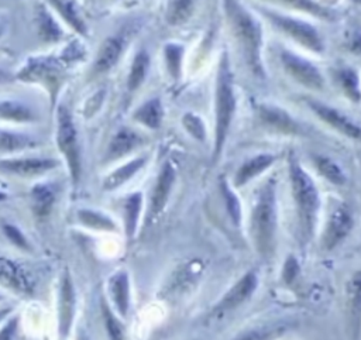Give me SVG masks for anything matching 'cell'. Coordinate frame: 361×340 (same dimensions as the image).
I'll return each mask as SVG.
<instances>
[{
	"mask_svg": "<svg viewBox=\"0 0 361 340\" xmlns=\"http://www.w3.org/2000/svg\"><path fill=\"white\" fill-rule=\"evenodd\" d=\"M223 8L228 24L243 49L244 59L251 72L258 76H265V68L262 62V28L259 21L238 1H224Z\"/></svg>",
	"mask_w": 361,
	"mask_h": 340,
	"instance_id": "obj_1",
	"label": "cell"
},
{
	"mask_svg": "<svg viewBox=\"0 0 361 340\" xmlns=\"http://www.w3.org/2000/svg\"><path fill=\"white\" fill-rule=\"evenodd\" d=\"M289 165V179L292 196L298 210V219L300 224V231L303 238L312 240L317 221H319V210H320V196L314 181L309 176V174L303 169L300 162L292 154L288 159Z\"/></svg>",
	"mask_w": 361,
	"mask_h": 340,
	"instance_id": "obj_2",
	"label": "cell"
},
{
	"mask_svg": "<svg viewBox=\"0 0 361 340\" xmlns=\"http://www.w3.org/2000/svg\"><path fill=\"white\" fill-rule=\"evenodd\" d=\"M214 92V145L212 159L217 162L221 157L237 106L227 52H223L219 63Z\"/></svg>",
	"mask_w": 361,
	"mask_h": 340,
	"instance_id": "obj_3",
	"label": "cell"
},
{
	"mask_svg": "<svg viewBox=\"0 0 361 340\" xmlns=\"http://www.w3.org/2000/svg\"><path fill=\"white\" fill-rule=\"evenodd\" d=\"M278 226L275 182L269 179L258 192L250 217V234L257 253L268 258L275 248Z\"/></svg>",
	"mask_w": 361,
	"mask_h": 340,
	"instance_id": "obj_4",
	"label": "cell"
},
{
	"mask_svg": "<svg viewBox=\"0 0 361 340\" xmlns=\"http://www.w3.org/2000/svg\"><path fill=\"white\" fill-rule=\"evenodd\" d=\"M56 142L63 155L72 182L78 185L82 175V155L78 131L71 111L61 104L56 111Z\"/></svg>",
	"mask_w": 361,
	"mask_h": 340,
	"instance_id": "obj_5",
	"label": "cell"
},
{
	"mask_svg": "<svg viewBox=\"0 0 361 340\" xmlns=\"http://www.w3.org/2000/svg\"><path fill=\"white\" fill-rule=\"evenodd\" d=\"M262 11L269 18V21L275 24L276 28L288 34L292 40H295L305 48L317 54L324 51L323 38L320 32L310 23L300 18L290 17V16H285L278 11H272L268 8H264Z\"/></svg>",
	"mask_w": 361,
	"mask_h": 340,
	"instance_id": "obj_6",
	"label": "cell"
},
{
	"mask_svg": "<svg viewBox=\"0 0 361 340\" xmlns=\"http://www.w3.org/2000/svg\"><path fill=\"white\" fill-rule=\"evenodd\" d=\"M279 58L286 73H289L298 83L313 90H320L324 87L323 75L310 61L286 49L281 51Z\"/></svg>",
	"mask_w": 361,
	"mask_h": 340,
	"instance_id": "obj_7",
	"label": "cell"
},
{
	"mask_svg": "<svg viewBox=\"0 0 361 340\" xmlns=\"http://www.w3.org/2000/svg\"><path fill=\"white\" fill-rule=\"evenodd\" d=\"M257 288H258V275L254 269H250L241 278H238L231 288L226 291V293L220 298V300L213 306L212 313L216 316H221L230 310L237 309L252 296Z\"/></svg>",
	"mask_w": 361,
	"mask_h": 340,
	"instance_id": "obj_8",
	"label": "cell"
},
{
	"mask_svg": "<svg viewBox=\"0 0 361 340\" xmlns=\"http://www.w3.org/2000/svg\"><path fill=\"white\" fill-rule=\"evenodd\" d=\"M76 312V292L69 271H63L59 285L58 298V336L61 340H66L71 333Z\"/></svg>",
	"mask_w": 361,
	"mask_h": 340,
	"instance_id": "obj_9",
	"label": "cell"
},
{
	"mask_svg": "<svg viewBox=\"0 0 361 340\" xmlns=\"http://www.w3.org/2000/svg\"><path fill=\"white\" fill-rule=\"evenodd\" d=\"M354 226L353 214L348 207L338 206L327 219L324 231L322 236V244L326 251L334 250L338 244H341L347 236L350 234Z\"/></svg>",
	"mask_w": 361,
	"mask_h": 340,
	"instance_id": "obj_10",
	"label": "cell"
},
{
	"mask_svg": "<svg viewBox=\"0 0 361 340\" xmlns=\"http://www.w3.org/2000/svg\"><path fill=\"white\" fill-rule=\"evenodd\" d=\"M307 106L316 113L319 119L331 126L334 130L340 131L341 134H345L350 138L361 140V126L353 121L345 113L313 99L307 100Z\"/></svg>",
	"mask_w": 361,
	"mask_h": 340,
	"instance_id": "obj_11",
	"label": "cell"
},
{
	"mask_svg": "<svg viewBox=\"0 0 361 340\" xmlns=\"http://www.w3.org/2000/svg\"><path fill=\"white\" fill-rule=\"evenodd\" d=\"M58 162L54 158L45 157H23V158H4L0 159V171L16 176H38L54 169Z\"/></svg>",
	"mask_w": 361,
	"mask_h": 340,
	"instance_id": "obj_12",
	"label": "cell"
},
{
	"mask_svg": "<svg viewBox=\"0 0 361 340\" xmlns=\"http://www.w3.org/2000/svg\"><path fill=\"white\" fill-rule=\"evenodd\" d=\"M175 181H176V171H175L172 162L166 161L162 165V168H161V171L157 176L155 186H154L152 193H151L149 207H148V217L149 219L157 217L165 209V206L169 200V196H171Z\"/></svg>",
	"mask_w": 361,
	"mask_h": 340,
	"instance_id": "obj_13",
	"label": "cell"
},
{
	"mask_svg": "<svg viewBox=\"0 0 361 340\" xmlns=\"http://www.w3.org/2000/svg\"><path fill=\"white\" fill-rule=\"evenodd\" d=\"M347 324L351 340H361V268L355 271L345 286Z\"/></svg>",
	"mask_w": 361,
	"mask_h": 340,
	"instance_id": "obj_14",
	"label": "cell"
},
{
	"mask_svg": "<svg viewBox=\"0 0 361 340\" xmlns=\"http://www.w3.org/2000/svg\"><path fill=\"white\" fill-rule=\"evenodd\" d=\"M258 116L262 120L264 124L268 127L283 133V134H300L302 127L300 124L283 109L269 104V103H262L258 106Z\"/></svg>",
	"mask_w": 361,
	"mask_h": 340,
	"instance_id": "obj_15",
	"label": "cell"
},
{
	"mask_svg": "<svg viewBox=\"0 0 361 340\" xmlns=\"http://www.w3.org/2000/svg\"><path fill=\"white\" fill-rule=\"evenodd\" d=\"M107 291L116 313L126 317L130 310V278L127 271L114 272L107 282Z\"/></svg>",
	"mask_w": 361,
	"mask_h": 340,
	"instance_id": "obj_16",
	"label": "cell"
},
{
	"mask_svg": "<svg viewBox=\"0 0 361 340\" xmlns=\"http://www.w3.org/2000/svg\"><path fill=\"white\" fill-rule=\"evenodd\" d=\"M141 142L142 138L138 133H135L130 127H121L111 137L104 154V161H116L118 158H123L134 151Z\"/></svg>",
	"mask_w": 361,
	"mask_h": 340,
	"instance_id": "obj_17",
	"label": "cell"
},
{
	"mask_svg": "<svg viewBox=\"0 0 361 340\" xmlns=\"http://www.w3.org/2000/svg\"><path fill=\"white\" fill-rule=\"evenodd\" d=\"M124 49V38L121 35H111L107 37L94 58V63H93V69L97 73H104L107 71H110L120 59L121 54Z\"/></svg>",
	"mask_w": 361,
	"mask_h": 340,
	"instance_id": "obj_18",
	"label": "cell"
},
{
	"mask_svg": "<svg viewBox=\"0 0 361 340\" xmlns=\"http://www.w3.org/2000/svg\"><path fill=\"white\" fill-rule=\"evenodd\" d=\"M0 284L21 293H30L32 291L25 271L17 262L4 257H0Z\"/></svg>",
	"mask_w": 361,
	"mask_h": 340,
	"instance_id": "obj_19",
	"label": "cell"
},
{
	"mask_svg": "<svg viewBox=\"0 0 361 340\" xmlns=\"http://www.w3.org/2000/svg\"><path fill=\"white\" fill-rule=\"evenodd\" d=\"M276 159V155L269 154V152H264V154H258L250 159H247L235 172L234 175V186L240 188L244 186L245 183H248L251 179H254L255 176L261 175L264 171H267Z\"/></svg>",
	"mask_w": 361,
	"mask_h": 340,
	"instance_id": "obj_20",
	"label": "cell"
},
{
	"mask_svg": "<svg viewBox=\"0 0 361 340\" xmlns=\"http://www.w3.org/2000/svg\"><path fill=\"white\" fill-rule=\"evenodd\" d=\"M37 119L35 110L28 103L17 99H0V120L30 123Z\"/></svg>",
	"mask_w": 361,
	"mask_h": 340,
	"instance_id": "obj_21",
	"label": "cell"
},
{
	"mask_svg": "<svg viewBox=\"0 0 361 340\" xmlns=\"http://www.w3.org/2000/svg\"><path fill=\"white\" fill-rule=\"evenodd\" d=\"M133 119L147 128L158 130L164 120V107L159 97H152L144 102L133 113Z\"/></svg>",
	"mask_w": 361,
	"mask_h": 340,
	"instance_id": "obj_22",
	"label": "cell"
},
{
	"mask_svg": "<svg viewBox=\"0 0 361 340\" xmlns=\"http://www.w3.org/2000/svg\"><path fill=\"white\" fill-rule=\"evenodd\" d=\"M288 329L289 326L283 322H271L245 329L230 340H278L286 333Z\"/></svg>",
	"mask_w": 361,
	"mask_h": 340,
	"instance_id": "obj_23",
	"label": "cell"
},
{
	"mask_svg": "<svg viewBox=\"0 0 361 340\" xmlns=\"http://www.w3.org/2000/svg\"><path fill=\"white\" fill-rule=\"evenodd\" d=\"M147 158L145 157H137L124 165L118 166L113 172H110L104 181H103V189L104 190H114L120 186H123L126 182H128L144 165Z\"/></svg>",
	"mask_w": 361,
	"mask_h": 340,
	"instance_id": "obj_24",
	"label": "cell"
},
{
	"mask_svg": "<svg viewBox=\"0 0 361 340\" xmlns=\"http://www.w3.org/2000/svg\"><path fill=\"white\" fill-rule=\"evenodd\" d=\"M38 144V138L28 133L11 131L0 128V152L13 154L32 148Z\"/></svg>",
	"mask_w": 361,
	"mask_h": 340,
	"instance_id": "obj_25",
	"label": "cell"
},
{
	"mask_svg": "<svg viewBox=\"0 0 361 340\" xmlns=\"http://www.w3.org/2000/svg\"><path fill=\"white\" fill-rule=\"evenodd\" d=\"M56 199V189L49 182H41L32 186L31 189V200H32V210L37 216L44 217L49 213Z\"/></svg>",
	"mask_w": 361,
	"mask_h": 340,
	"instance_id": "obj_26",
	"label": "cell"
},
{
	"mask_svg": "<svg viewBox=\"0 0 361 340\" xmlns=\"http://www.w3.org/2000/svg\"><path fill=\"white\" fill-rule=\"evenodd\" d=\"M141 209H142L141 192H134L126 198L123 205V216H124V230L128 238H133L135 236Z\"/></svg>",
	"mask_w": 361,
	"mask_h": 340,
	"instance_id": "obj_27",
	"label": "cell"
},
{
	"mask_svg": "<svg viewBox=\"0 0 361 340\" xmlns=\"http://www.w3.org/2000/svg\"><path fill=\"white\" fill-rule=\"evenodd\" d=\"M149 69V55L145 49H140L131 62L130 72L127 76V89L128 92L137 90L145 80Z\"/></svg>",
	"mask_w": 361,
	"mask_h": 340,
	"instance_id": "obj_28",
	"label": "cell"
},
{
	"mask_svg": "<svg viewBox=\"0 0 361 340\" xmlns=\"http://www.w3.org/2000/svg\"><path fill=\"white\" fill-rule=\"evenodd\" d=\"M312 158L317 172L322 176H324L330 183L337 186H341L345 183V174L334 159L322 154H313Z\"/></svg>",
	"mask_w": 361,
	"mask_h": 340,
	"instance_id": "obj_29",
	"label": "cell"
},
{
	"mask_svg": "<svg viewBox=\"0 0 361 340\" xmlns=\"http://www.w3.org/2000/svg\"><path fill=\"white\" fill-rule=\"evenodd\" d=\"M78 220L87 229L93 230H103V231H113L117 229L116 223L110 216L103 212L94 209H79L78 210Z\"/></svg>",
	"mask_w": 361,
	"mask_h": 340,
	"instance_id": "obj_30",
	"label": "cell"
},
{
	"mask_svg": "<svg viewBox=\"0 0 361 340\" xmlns=\"http://www.w3.org/2000/svg\"><path fill=\"white\" fill-rule=\"evenodd\" d=\"M337 82L343 92L350 97L353 102H360L361 99V87H360V78L355 69L350 66H343L336 72Z\"/></svg>",
	"mask_w": 361,
	"mask_h": 340,
	"instance_id": "obj_31",
	"label": "cell"
},
{
	"mask_svg": "<svg viewBox=\"0 0 361 340\" xmlns=\"http://www.w3.org/2000/svg\"><path fill=\"white\" fill-rule=\"evenodd\" d=\"M185 48L182 44L178 42H168L164 47V58L166 71L172 79L178 80L182 75V62H183Z\"/></svg>",
	"mask_w": 361,
	"mask_h": 340,
	"instance_id": "obj_32",
	"label": "cell"
},
{
	"mask_svg": "<svg viewBox=\"0 0 361 340\" xmlns=\"http://www.w3.org/2000/svg\"><path fill=\"white\" fill-rule=\"evenodd\" d=\"M51 6L63 17V20L79 34H86V25L80 18L73 1H49Z\"/></svg>",
	"mask_w": 361,
	"mask_h": 340,
	"instance_id": "obj_33",
	"label": "cell"
},
{
	"mask_svg": "<svg viewBox=\"0 0 361 340\" xmlns=\"http://www.w3.org/2000/svg\"><path fill=\"white\" fill-rule=\"evenodd\" d=\"M102 317L109 340H124V326L106 300L102 302Z\"/></svg>",
	"mask_w": 361,
	"mask_h": 340,
	"instance_id": "obj_34",
	"label": "cell"
},
{
	"mask_svg": "<svg viewBox=\"0 0 361 340\" xmlns=\"http://www.w3.org/2000/svg\"><path fill=\"white\" fill-rule=\"evenodd\" d=\"M220 192L224 199V205L227 209V213L235 227H240L241 223V203L238 196L234 193V190L230 188L228 182L226 179H221L220 182Z\"/></svg>",
	"mask_w": 361,
	"mask_h": 340,
	"instance_id": "obj_35",
	"label": "cell"
},
{
	"mask_svg": "<svg viewBox=\"0 0 361 340\" xmlns=\"http://www.w3.org/2000/svg\"><path fill=\"white\" fill-rule=\"evenodd\" d=\"M193 8V1H169L166 7V21L171 25H180L189 20Z\"/></svg>",
	"mask_w": 361,
	"mask_h": 340,
	"instance_id": "obj_36",
	"label": "cell"
},
{
	"mask_svg": "<svg viewBox=\"0 0 361 340\" xmlns=\"http://www.w3.org/2000/svg\"><path fill=\"white\" fill-rule=\"evenodd\" d=\"M38 25L42 38H45L47 41H56L62 35L61 27L45 8H41L38 13Z\"/></svg>",
	"mask_w": 361,
	"mask_h": 340,
	"instance_id": "obj_37",
	"label": "cell"
},
{
	"mask_svg": "<svg viewBox=\"0 0 361 340\" xmlns=\"http://www.w3.org/2000/svg\"><path fill=\"white\" fill-rule=\"evenodd\" d=\"M182 126L196 141H199V142L206 141V137H207L206 126L199 114L192 113V111L185 113L182 116Z\"/></svg>",
	"mask_w": 361,
	"mask_h": 340,
	"instance_id": "obj_38",
	"label": "cell"
},
{
	"mask_svg": "<svg viewBox=\"0 0 361 340\" xmlns=\"http://www.w3.org/2000/svg\"><path fill=\"white\" fill-rule=\"evenodd\" d=\"M3 233L7 237V240L11 244H14L17 248H21V250H25V251L31 250L30 241L27 240L25 234L17 226H14L11 223H3Z\"/></svg>",
	"mask_w": 361,
	"mask_h": 340,
	"instance_id": "obj_39",
	"label": "cell"
},
{
	"mask_svg": "<svg viewBox=\"0 0 361 340\" xmlns=\"http://www.w3.org/2000/svg\"><path fill=\"white\" fill-rule=\"evenodd\" d=\"M18 326H20L18 315L7 317V320L3 323L0 329V340H14L18 332Z\"/></svg>",
	"mask_w": 361,
	"mask_h": 340,
	"instance_id": "obj_40",
	"label": "cell"
},
{
	"mask_svg": "<svg viewBox=\"0 0 361 340\" xmlns=\"http://www.w3.org/2000/svg\"><path fill=\"white\" fill-rule=\"evenodd\" d=\"M292 6H295L296 8H302L306 11H310L314 16H320V17H330L331 11L327 10L323 6H319L317 3L313 1H289Z\"/></svg>",
	"mask_w": 361,
	"mask_h": 340,
	"instance_id": "obj_41",
	"label": "cell"
},
{
	"mask_svg": "<svg viewBox=\"0 0 361 340\" xmlns=\"http://www.w3.org/2000/svg\"><path fill=\"white\" fill-rule=\"evenodd\" d=\"M299 274V264L296 261V258L293 255H289L283 264V269H282V278L285 282H292L296 275Z\"/></svg>",
	"mask_w": 361,
	"mask_h": 340,
	"instance_id": "obj_42",
	"label": "cell"
},
{
	"mask_svg": "<svg viewBox=\"0 0 361 340\" xmlns=\"http://www.w3.org/2000/svg\"><path fill=\"white\" fill-rule=\"evenodd\" d=\"M103 99H104V90L96 92V95H93L90 97V100L87 102V104L85 107V114L87 117H92V114L100 109V104L103 103Z\"/></svg>",
	"mask_w": 361,
	"mask_h": 340,
	"instance_id": "obj_43",
	"label": "cell"
},
{
	"mask_svg": "<svg viewBox=\"0 0 361 340\" xmlns=\"http://www.w3.org/2000/svg\"><path fill=\"white\" fill-rule=\"evenodd\" d=\"M348 48L353 51V52H357L361 55V32H355L350 42H348Z\"/></svg>",
	"mask_w": 361,
	"mask_h": 340,
	"instance_id": "obj_44",
	"label": "cell"
},
{
	"mask_svg": "<svg viewBox=\"0 0 361 340\" xmlns=\"http://www.w3.org/2000/svg\"><path fill=\"white\" fill-rule=\"evenodd\" d=\"M10 313H11V308H8V306L0 308V322H3L4 319H7Z\"/></svg>",
	"mask_w": 361,
	"mask_h": 340,
	"instance_id": "obj_45",
	"label": "cell"
},
{
	"mask_svg": "<svg viewBox=\"0 0 361 340\" xmlns=\"http://www.w3.org/2000/svg\"><path fill=\"white\" fill-rule=\"evenodd\" d=\"M8 79V73L4 69H0V83L6 82Z\"/></svg>",
	"mask_w": 361,
	"mask_h": 340,
	"instance_id": "obj_46",
	"label": "cell"
},
{
	"mask_svg": "<svg viewBox=\"0 0 361 340\" xmlns=\"http://www.w3.org/2000/svg\"><path fill=\"white\" fill-rule=\"evenodd\" d=\"M78 340H90V339H89V336H87L85 332H82V333L79 334V339H78Z\"/></svg>",
	"mask_w": 361,
	"mask_h": 340,
	"instance_id": "obj_47",
	"label": "cell"
},
{
	"mask_svg": "<svg viewBox=\"0 0 361 340\" xmlns=\"http://www.w3.org/2000/svg\"><path fill=\"white\" fill-rule=\"evenodd\" d=\"M6 199H7V193L3 192V190H0V202H1V200H6Z\"/></svg>",
	"mask_w": 361,
	"mask_h": 340,
	"instance_id": "obj_48",
	"label": "cell"
},
{
	"mask_svg": "<svg viewBox=\"0 0 361 340\" xmlns=\"http://www.w3.org/2000/svg\"><path fill=\"white\" fill-rule=\"evenodd\" d=\"M1 35H3V28L0 27V37H1Z\"/></svg>",
	"mask_w": 361,
	"mask_h": 340,
	"instance_id": "obj_49",
	"label": "cell"
},
{
	"mask_svg": "<svg viewBox=\"0 0 361 340\" xmlns=\"http://www.w3.org/2000/svg\"><path fill=\"white\" fill-rule=\"evenodd\" d=\"M0 300H3V295H0Z\"/></svg>",
	"mask_w": 361,
	"mask_h": 340,
	"instance_id": "obj_50",
	"label": "cell"
},
{
	"mask_svg": "<svg viewBox=\"0 0 361 340\" xmlns=\"http://www.w3.org/2000/svg\"><path fill=\"white\" fill-rule=\"evenodd\" d=\"M357 3H361V1H357Z\"/></svg>",
	"mask_w": 361,
	"mask_h": 340,
	"instance_id": "obj_51",
	"label": "cell"
}]
</instances>
